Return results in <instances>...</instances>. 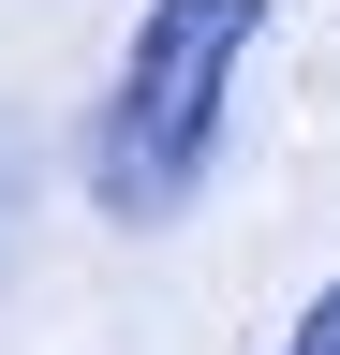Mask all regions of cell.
<instances>
[{"label": "cell", "mask_w": 340, "mask_h": 355, "mask_svg": "<svg viewBox=\"0 0 340 355\" xmlns=\"http://www.w3.org/2000/svg\"><path fill=\"white\" fill-rule=\"evenodd\" d=\"M267 30V0H148L118 44V89L89 119V193L118 222H178L207 193V148L237 119V60Z\"/></svg>", "instance_id": "cell-1"}, {"label": "cell", "mask_w": 340, "mask_h": 355, "mask_svg": "<svg viewBox=\"0 0 340 355\" xmlns=\"http://www.w3.org/2000/svg\"><path fill=\"white\" fill-rule=\"evenodd\" d=\"M281 355H340V282H325L311 311H296V340H281Z\"/></svg>", "instance_id": "cell-2"}]
</instances>
